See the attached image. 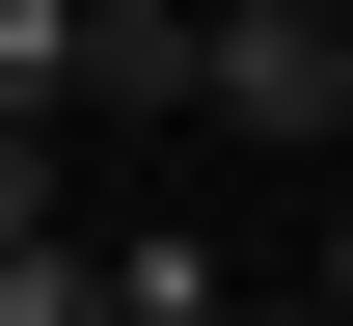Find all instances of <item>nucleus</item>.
<instances>
[{"label": "nucleus", "mask_w": 353, "mask_h": 326, "mask_svg": "<svg viewBox=\"0 0 353 326\" xmlns=\"http://www.w3.org/2000/svg\"><path fill=\"white\" fill-rule=\"evenodd\" d=\"M190 109L326 163V109H353V28H326V0H190Z\"/></svg>", "instance_id": "nucleus-1"}, {"label": "nucleus", "mask_w": 353, "mask_h": 326, "mask_svg": "<svg viewBox=\"0 0 353 326\" xmlns=\"http://www.w3.org/2000/svg\"><path fill=\"white\" fill-rule=\"evenodd\" d=\"M190 109V0H82V136H163Z\"/></svg>", "instance_id": "nucleus-2"}, {"label": "nucleus", "mask_w": 353, "mask_h": 326, "mask_svg": "<svg viewBox=\"0 0 353 326\" xmlns=\"http://www.w3.org/2000/svg\"><path fill=\"white\" fill-rule=\"evenodd\" d=\"M0 109H28V136H82V0H0Z\"/></svg>", "instance_id": "nucleus-3"}, {"label": "nucleus", "mask_w": 353, "mask_h": 326, "mask_svg": "<svg viewBox=\"0 0 353 326\" xmlns=\"http://www.w3.org/2000/svg\"><path fill=\"white\" fill-rule=\"evenodd\" d=\"M109 326H218V245H190V218H136V245H109Z\"/></svg>", "instance_id": "nucleus-4"}, {"label": "nucleus", "mask_w": 353, "mask_h": 326, "mask_svg": "<svg viewBox=\"0 0 353 326\" xmlns=\"http://www.w3.org/2000/svg\"><path fill=\"white\" fill-rule=\"evenodd\" d=\"M28 218H54V136H28V109H0V245H28Z\"/></svg>", "instance_id": "nucleus-5"}, {"label": "nucleus", "mask_w": 353, "mask_h": 326, "mask_svg": "<svg viewBox=\"0 0 353 326\" xmlns=\"http://www.w3.org/2000/svg\"><path fill=\"white\" fill-rule=\"evenodd\" d=\"M326 326H353V190H326Z\"/></svg>", "instance_id": "nucleus-6"}, {"label": "nucleus", "mask_w": 353, "mask_h": 326, "mask_svg": "<svg viewBox=\"0 0 353 326\" xmlns=\"http://www.w3.org/2000/svg\"><path fill=\"white\" fill-rule=\"evenodd\" d=\"M326 163H353V109H326Z\"/></svg>", "instance_id": "nucleus-7"}, {"label": "nucleus", "mask_w": 353, "mask_h": 326, "mask_svg": "<svg viewBox=\"0 0 353 326\" xmlns=\"http://www.w3.org/2000/svg\"><path fill=\"white\" fill-rule=\"evenodd\" d=\"M326 28H353V0H326Z\"/></svg>", "instance_id": "nucleus-8"}, {"label": "nucleus", "mask_w": 353, "mask_h": 326, "mask_svg": "<svg viewBox=\"0 0 353 326\" xmlns=\"http://www.w3.org/2000/svg\"><path fill=\"white\" fill-rule=\"evenodd\" d=\"M299 326H326V299H299Z\"/></svg>", "instance_id": "nucleus-9"}]
</instances>
